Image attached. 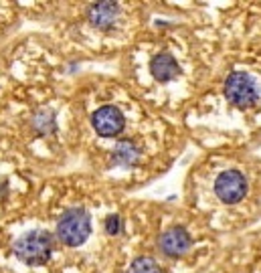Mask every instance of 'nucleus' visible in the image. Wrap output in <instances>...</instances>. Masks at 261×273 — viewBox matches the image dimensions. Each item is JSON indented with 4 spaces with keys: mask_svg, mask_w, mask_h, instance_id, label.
I'll return each instance as SVG.
<instances>
[{
    "mask_svg": "<svg viewBox=\"0 0 261 273\" xmlns=\"http://www.w3.org/2000/svg\"><path fill=\"white\" fill-rule=\"evenodd\" d=\"M118 16V4L116 2H97L89 10V20L97 29H107L114 25Z\"/></svg>",
    "mask_w": 261,
    "mask_h": 273,
    "instance_id": "obj_8",
    "label": "nucleus"
},
{
    "mask_svg": "<svg viewBox=\"0 0 261 273\" xmlns=\"http://www.w3.org/2000/svg\"><path fill=\"white\" fill-rule=\"evenodd\" d=\"M53 253V237L47 231H29L14 243V255L29 265L45 263Z\"/></svg>",
    "mask_w": 261,
    "mask_h": 273,
    "instance_id": "obj_1",
    "label": "nucleus"
},
{
    "mask_svg": "<svg viewBox=\"0 0 261 273\" xmlns=\"http://www.w3.org/2000/svg\"><path fill=\"white\" fill-rule=\"evenodd\" d=\"M158 247L168 257H180L190 249V235L182 227H174V229H170V231H166V233L160 235Z\"/></svg>",
    "mask_w": 261,
    "mask_h": 273,
    "instance_id": "obj_6",
    "label": "nucleus"
},
{
    "mask_svg": "<svg viewBox=\"0 0 261 273\" xmlns=\"http://www.w3.org/2000/svg\"><path fill=\"white\" fill-rule=\"evenodd\" d=\"M215 193L225 204H237L247 195V180L237 170H225L215 180Z\"/></svg>",
    "mask_w": 261,
    "mask_h": 273,
    "instance_id": "obj_4",
    "label": "nucleus"
},
{
    "mask_svg": "<svg viewBox=\"0 0 261 273\" xmlns=\"http://www.w3.org/2000/svg\"><path fill=\"white\" fill-rule=\"evenodd\" d=\"M89 233H91V219L83 208H71V211H67L61 217L57 225V235L61 243L69 247H77L85 243Z\"/></svg>",
    "mask_w": 261,
    "mask_h": 273,
    "instance_id": "obj_2",
    "label": "nucleus"
},
{
    "mask_svg": "<svg viewBox=\"0 0 261 273\" xmlns=\"http://www.w3.org/2000/svg\"><path fill=\"white\" fill-rule=\"evenodd\" d=\"M150 73L154 75V79L164 83V81H170V79L176 77L180 73V67H178L176 59H174L170 53H160V55H156L154 59H152Z\"/></svg>",
    "mask_w": 261,
    "mask_h": 273,
    "instance_id": "obj_7",
    "label": "nucleus"
},
{
    "mask_svg": "<svg viewBox=\"0 0 261 273\" xmlns=\"http://www.w3.org/2000/svg\"><path fill=\"white\" fill-rule=\"evenodd\" d=\"M105 231L110 235H118L120 233V217L118 215H110L105 221Z\"/></svg>",
    "mask_w": 261,
    "mask_h": 273,
    "instance_id": "obj_11",
    "label": "nucleus"
},
{
    "mask_svg": "<svg viewBox=\"0 0 261 273\" xmlns=\"http://www.w3.org/2000/svg\"><path fill=\"white\" fill-rule=\"evenodd\" d=\"M225 95H227V99L233 103V106L241 108V110L253 108L255 103L259 101L255 81L247 73H241V71H235V73H231L227 77V81H225Z\"/></svg>",
    "mask_w": 261,
    "mask_h": 273,
    "instance_id": "obj_3",
    "label": "nucleus"
},
{
    "mask_svg": "<svg viewBox=\"0 0 261 273\" xmlns=\"http://www.w3.org/2000/svg\"><path fill=\"white\" fill-rule=\"evenodd\" d=\"M91 123H93V128L99 136L114 138L124 130V116L114 106H103L93 114Z\"/></svg>",
    "mask_w": 261,
    "mask_h": 273,
    "instance_id": "obj_5",
    "label": "nucleus"
},
{
    "mask_svg": "<svg viewBox=\"0 0 261 273\" xmlns=\"http://www.w3.org/2000/svg\"><path fill=\"white\" fill-rule=\"evenodd\" d=\"M138 150L134 148L130 142H120L114 150V162L116 164H124V166H132L138 160Z\"/></svg>",
    "mask_w": 261,
    "mask_h": 273,
    "instance_id": "obj_9",
    "label": "nucleus"
},
{
    "mask_svg": "<svg viewBox=\"0 0 261 273\" xmlns=\"http://www.w3.org/2000/svg\"><path fill=\"white\" fill-rule=\"evenodd\" d=\"M128 273H162V271L152 257H138V259H134L132 265H130Z\"/></svg>",
    "mask_w": 261,
    "mask_h": 273,
    "instance_id": "obj_10",
    "label": "nucleus"
}]
</instances>
